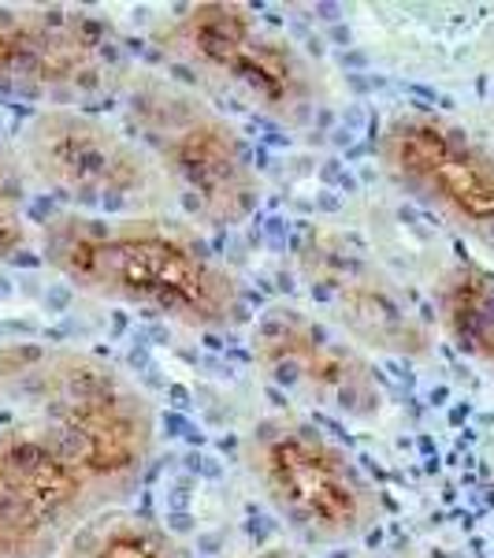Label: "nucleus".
I'll return each mask as SVG.
<instances>
[{
	"label": "nucleus",
	"instance_id": "1",
	"mask_svg": "<svg viewBox=\"0 0 494 558\" xmlns=\"http://www.w3.org/2000/svg\"><path fill=\"white\" fill-rule=\"evenodd\" d=\"M38 254L89 299L131 305L190 331L246 320V291L190 223L172 216H86L60 209L38 228Z\"/></svg>",
	"mask_w": 494,
	"mask_h": 558
},
{
	"label": "nucleus",
	"instance_id": "2",
	"mask_svg": "<svg viewBox=\"0 0 494 558\" xmlns=\"http://www.w3.org/2000/svg\"><path fill=\"white\" fill-rule=\"evenodd\" d=\"M0 407L52 425L86 458L115 507L138 492L157 458V413L123 368L75 347L0 350Z\"/></svg>",
	"mask_w": 494,
	"mask_h": 558
},
{
	"label": "nucleus",
	"instance_id": "3",
	"mask_svg": "<svg viewBox=\"0 0 494 558\" xmlns=\"http://www.w3.org/2000/svg\"><path fill=\"white\" fill-rule=\"evenodd\" d=\"M127 134L164 175L172 202L212 231L242 228L264 197L249 142L201 89L134 68L120 89Z\"/></svg>",
	"mask_w": 494,
	"mask_h": 558
},
{
	"label": "nucleus",
	"instance_id": "4",
	"mask_svg": "<svg viewBox=\"0 0 494 558\" xmlns=\"http://www.w3.org/2000/svg\"><path fill=\"white\" fill-rule=\"evenodd\" d=\"M149 45L201 86L280 128H312L328 105V78L317 60L246 4H186L152 23Z\"/></svg>",
	"mask_w": 494,
	"mask_h": 558
},
{
	"label": "nucleus",
	"instance_id": "5",
	"mask_svg": "<svg viewBox=\"0 0 494 558\" xmlns=\"http://www.w3.org/2000/svg\"><path fill=\"white\" fill-rule=\"evenodd\" d=\"M242 462L272 514L309 547H346L383 518L380 488L357 458L301 413H264L242 439Z\"/></svg>",
	"mask_w": 494,
	"mask_h": 558
},
{
	"label": "nucleus",
	"instance_id": "6",
	"mask_svg": "<svg viewBox=\"0 0 494 558\" xmlns=\"http://www.w3.org/2000/svg\"><path fill=\"white\" fill-rule=\"evenodd\" d=\"M15 153L26 179L60 197L71 213L160 216L172 205L149 153L89 108H38Z\"/></svg>",
	"mask_w": 494,
	"mask_h": 558
},
{
	"label": "nucleus",
	"instance_id": "7",
	"mask_svg": "<svg viewBox=\"0 0 494 558\" xmlns=\"http://www.w3.org/2000/svg\"><path fill=\"white\" fill-rule=\"evenodd\" d=\"M131 49L108 15L71 4H0V94L45 108L120 97Z\"/></svg>",
	"mask_w": 494,
	"mask_h": 558
},
{
	"label": "nucleus",
	"instance_id": "8",
	"mask_svg": "<svg viewBox=\"0 0 494 558\" xmlns=\"http://www.w3.org/2000/svg\"><path fill=\"white\" fill-rule=\"evenodd\" d=\"M294 268L320 317L368 357L428 362L435 354V324L354 231L309 223L294 242Z\"/></svg>",
	"mask_w": 494,
	"mask_h": 558
},
{
	"label": "nucleus",
	"instance_id": "9",
	"mask_svg": "<svg viewBox=\"0 0 494 558\" xmlns=\"http://www.w3.org/2000/svg\"><path fill=\"white\" fill-rule=\"evenodd\" d=\"M0 410V558H57L83 521L115 502L57 428Z\"/></svg>",
	"mask_w": 494,
	"mask_h": 558
},
{
	"label": "nucleus",
	"instance_id": "10",
	"mask_svg": "<svg viewBox=\"0 0 494 558\" xmlns=\"http://www.w3.org/2000/svg\"><path fill=\"white\" fill-rule=\"evenodd\" d=\"M383 175L494 260V142L431 108H398L375 134Z\"/></svg>",
	"mask_w": 494,
	"mask_h": 558
},
{
	"label": "nucleus",
	"instance_id": "11",
	"mask_svg": "<svg viewBox=\"0 0 494 558\" xmlns=\"http://www.w3.org/2000/svg\"><path fill=\"white\" fill-rule=\"evenodd\" d=\"M249 350L257 373L301 407L354 425H372L387 413V387L375 362L317 310L272 302L249 328Z\"/></svg>",
	"mask_w": 494,
	"mask_h": 558
},
{
	"label": "nucleus",
	"instance_id": "12",
	"mask_svg": "<svg viewBox=\"0 0 494 558\" xmlns=\"http://www.w3.org/2000/svg\"><path fill=\"white\" fill-rule=\"evenodd\" d=\"M435 331L457 354L494 376V268L480 257H457L435 279Z\"/></svg>",
	"mask_w": 494,
	"mask_h": 558
},
{
	"label": "nucleus",
	"instance_id": "13",
	"mask_svg": "<svg viewBox=\"0 0 494 558\" xmlns=\"http://www.w3.org/2000/svg\"><path fill=\"white\" fill-rule=\"evenodd\" d=\"M57 558H190L172 529L127 507H108L71 533Z\"/></svg>",
	"mask_w": 494,
	"mask_h": 558
},
{
	"label": "nucleus",
	"instance_id": "14",
	"mask_svg": "<svg viewBox=\"0 0 494 558\" xmlns=\"http://www.w3.org/2000/svg\"><path fill=\"white\" fill-rule=\"evenodd\" d=\"M38 246V235L26 220V172L20 153L0 142V265L20 260Z\"/></svg>",
	"mask_w": 494,
	"mask_h": 558
},
{
	"label": "nucleus",
	"instance_id": "15",
	"mask_svg": "<svg viewBox=\"0 0 494 558\" xmlns=\"http://www.w3.org/2000/svg\"><path fill=\"white\" fill-rule=\"evenodd\" d=\"M242 558H294L286 547H264V551H254V555H242Z\"/></svg>",
	"mask_w": 494,
	"mask_h": 558
},
{
	"label": "nucleus",
	"instance_id": "16",
	"mask_svg": "<svg viewBox=\"0 0 494 558\" xmlns=\"http://www.w3.org/2000/svg\"><path fill=\"white\" fill-rule=\"evenodd\" d=\"M357 558H420L417 551H365Z\"/></svg>",
	"mask_w": 494,
	"mask_h": 558
},
{
	"label": "nucleus",
	"instance_id": "17",
	"mask_svg": "<svg viewBox=\"0 0 494 558\" xmlns=\"http://www.w3.org/2000/svg\"><path fill=\"white\" fill-rule=\"evenodd\" d=\"M491 120H494V116H491Z\"/></svg>",
	"mask_w": 494,
	"mask_h": 558
}]
</instances>
